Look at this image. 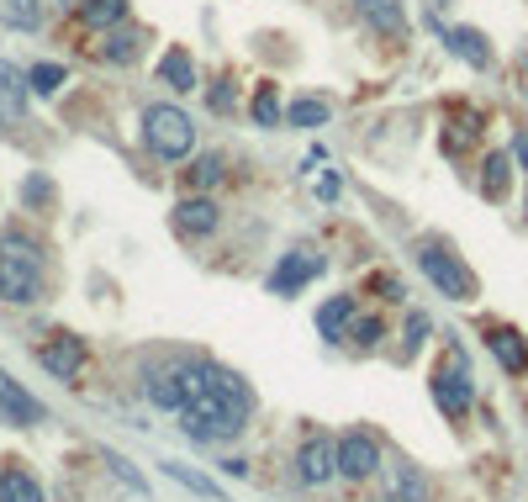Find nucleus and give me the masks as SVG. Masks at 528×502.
I'll list each match as a JSON object with an SVG mask.
<instances>
[{
  "instance_id": "1",
  "label": "nucleus",
  "mask_w": 528,
  "mask_h": 502,
  "mask_svg": "<svg viewBox=\"0 0 528 502\" xmlns=\"http://www.w3.org/2000/svg\"><path fill=\"white\" fill-rule=\"evenodd\" d=\"M185 370V423L180 429L191 439H233L254 413V392L243 386V376H233L228 365H212V360H196V365H180Z\"/></svg>"
},
{
  "instance_id": "2",
  "label": "nucleus",
  "mask_w": 528,
  "mask_h": 502,
  "mask_svg": "<svg viewBox=\"0 0 528 502\" xmlns=\"http://www.w3.org/2000/svg\"><path fill=\"white\" fill-rule=\"evenodd\" d=\"M143 143H148V154H159V159H191V148H196V122H191V111H180V106H148L143 111Z\"/></svg>"
},
{
  "instance_id": "3",
  "label": "nucleus",
  "mask_w": 528,
  "mask_h": 502,
  "mask_svg": "<svg viewBox=\"0 0 528 502\" xmlns=\"http://www.w3.org/2000/svg\"><path fill=\"white\" fill-rule=\"evenodd\" d=\"M37 296H43V265H37V249L16 238V244L0 254V302L27 307Z\"/></svg>"
},
{
  "instance_id": "4",
  "label": "nucleus",
  "mask_w": 528,
  "mask_h": 502,
  "mask_svg": "<svg viewBox=\"0 0 528 502\" xmlns=\"http://www.w3.org/2000/svg\"><path fill=\"white\" fill-rule=\"evenodd\" d=\"M418 265H423L428 281L449 296V302H470V296H476V275H470V265L449 244H423L418 249Z\"/></svg>"
},
{
  "instance_id": "5",
  "label": "nucleus",
  "mask_w": 528,
  "mask_h": 502,
  "mask_svg": "<svg viewBox=\"0 0 528 502\" xmlns=\"http://www.w3.org/2000/svg\"><path fill=\"white\" fill-rule=\"evenodd\" d=\"M433 402H439L449 418H465L470 407H476V386H470V370H465V355H460V349L449 355V365L433 370Z\"/></svg>"
},
{
  "instance_id": "6",
  "label": "nucleus",
  "mask_w": 528,
  "mask_h": 502,
  "mask_svg": "<svg viewBox=\"0 0 528 502\" xmlns=\"http://www.w3.org/2000/svg\"><path fill=\"white\" fill-rule=\"evenodd\" d=\"M375 471H381V444H375V434L354 429V434L338 439V476H349V481H370Z\"/></svg>"
},
{
  "instance_id": "7",
  "label": "nucleus",
  "mask_w": 528,
  "mask_h": 502,
  "mask_svg": "<svg viewBox=\"0 0 528 502\" xmlns=\"http://www.w3.org/2000/svg\"><path fill=\"white\" fill-rule=\"evenodd\" d=\"M296 471L307 487H328V481L338 476V444L328 434H312L307 444H301V455H296Z\"/></svg>"
},
{
  "instance_id": "8",
  "label": "nucleus",
  "mask_w": 528,
  "mask_h": 502,
  "mask_svg": "<svg viewBox=\"0 0 528 502\" xmlns=\"http://www.w3.org/2000/svg\"><path fill=\"white\" fill-rule=\"evenodd\" d=\"M317 275H323V254L296 249V254H286V259L270 270V291H275V296H296L307 281H317Z\"/></svg>"
},
{
  "instance_id": "9",
  "label": "nucleus",
  "mask_w": 528,
  "mask_h": 502,
  "mask_svg": "<svg viewBox=\"0 0 528 502\" xmlns=\"http://www.w3.org/2000/svg\"><path fill=\"white\" fill-rule=\"evenodd\" d=\"M0 418L16 423V429H32V423H48V407L32 392H22V381H11L6 370H0Z\"/></svg>"
},
{
  "instance_id": "10",
  "label": "nucleus",
  "mask_w": 528,
  "mask_h": 502,
  "mask_svg": "<svg viewBox=\"0 0 528 502\" xmlns=\"http://www.w3.org/2000/svg\"><path fill=\"white\" fill-rule=\"evenodd\" d=\"M37 360H43L48 376L74 381V376L85 370V339H74V333H59V339H48L43 349H37Z\"/></svg>"
},
{
  "instance_id": "11",
  "label": "nucleus",
  "mask_w": 528,
  "mask_h": 502,
  "mask_svg": "<svg viewBox=\"0 0 528 502\" xmlns=\"http://www.w3.org/2000/svg\"><path fill=\"white\" fill-rule=\"evenodd\" d=\"M486 349L497 355V365L507 370V376H523V370H528V339L518 328L492 323V328H486Z\"/></svg>"
},
{
  "instance_id": "12",
  "label": "nucleus",
  "mask_w": 528,
  "mask_h": 502,
  "mask_svg": "<svg viewBox=\"0 0 528 502\" xmlns=\"http://www.w3.org/2000/svg\"><path fill=\"white\" fill-rule=\"evenodd\" d=\"M27 74L0 59V117H6V127H22L27 122Z\"/></svg>"
},
{
  "instance_id": "13",
  "label": "nucleus",
  "mask_w": 528,
  "mask_h": 502,
  "mask_svg": "<svg viewBox=\"0 0 528 502\" xmlns=\"http://www.w3.org/2000/svg\"><path fill=\"white\" fill-rule=\"evenodd\" d=\"M354 11H360L381 37H407V11H402V0H354Z\"/></svg>"
},
{
  "instance_id": "14",
  "label": "nucleus",
  "mask_w": 528,
  "mask_h": 502,
  "mask_svg": "<svg viewBox=\"0 0 528 502\" xmlns=\"http://www.w3.org/2000/svg\"><path fill=\"white\" fill-rule=\"evenodd\" d=\"M148 402L164 407V413H185V402H191L185 370H154V376H148Z\"/></svg>"
},
{
  "instance_id": "15",
  "label": "nucleus",
  "mask_w": 528,
  "mask_h": 502,
  "mask_svg": "<svg viewBox=\"0 0 528 502\" xmlns=\"http://www.w3.org/2000/svg\"><path fill=\"white\" fill-rule=\"evenodd\" d=\"M217 222H222V212H217V201H206V196H185L180 207H175V228H180V233H191V238L212 233Z\"/></svg>"
},
{
  "instance_id": "16",
  "label": "nucleus",
  "mask_w": 528,
  "mask_h": 502,
  "mask_svg": "<svg viewBox=\"0 0 528 502\" xmlns=\"http://www.w3.org/2000/svg\"><path fill=\"white\" fill-rule=\"evenodd\" d=\"M444 43H449V53H460L470 69H492V43H486L476 27H444Z\"/></svg>"
},
{
  "instance_id": "17",
  "label": "nucleus",
  "mask_w": 528,
  "mask_h": 502,
  "mask_svg": "<svg viewBox=\"0 0 528 502\" xmlns=\"http://www.w3.org/2000/svg\"><path fill=\"white\" fill-rule=\"evenodd\" d=\"M354 318H360V302H354V296H328V302L317 307V333H323V339H344Z\"/></svg>"
},
{
  "instance_id": "18",
  "label": "nucleus",
  "mask_w": 528,
  "mask_h": 502,
  "mask_svg": "<svg viewBox=\"0 0 528 502\" xmlns=\"http://www.w3.org/2000/svg\"><path fill=\"white\" fill-rule=\"evenodd\" d=\"M386 497L391 502H428L433 487H428V476L418 466H391L386 471Z\"/></svg>"
},
{
  "instance_id": "19",
  "label": "nucleus",
  "mask_w": 528,
  "mask_h": 502,
  "mask_svg": "<svg viewBox=\"0 0 528 502\" xmlns=\"http://www.w3.org/2000/svg\"><path fill=\"white\" fill-rule=\"evenodd\" d=\"M159 80L169 90H196V59H191V48H169L164 59H159Z\"/></svg>"
},
{
  "instance_id": "20",
  "label": "nucleus",
  "mask_w": 528,
  "mask_h": 502,
  "mask_svg": "<svg viewBox=\"0 0 528 502\" xmlns=\"http://www.w3.org/2000/svg\"><path fill=\"white\" fill-rule=\"evenodd\" d=\"M127 6H132V0H80V16H85V27L111 32V27L127 22Z\"/></svg>"
},
{
  "instance_id": "21",
  "label": "nucleus",
  "mask_w": 528,
  "mask_h": 502,
  "mask_svg": "<svg viewBox=\"0 0 528 502\" xmlns=\"http://www.w3.org/2000/svg\"><path fill=\"white\" fill-rule=\"evenodd\" d=\"M138 48H143V32H132V27H111L106 32V43L96 48L106 64H132L138 59Z\"/></svg>"
},
{
  "instance_id": "22",
  "label": "nucleus",
  "mask_w": 528,
  "mask_h": 502,
  "mask_svg": "<svg viewBox=\"0 0 528 502\" xmlns=\"http://www.w3.org/2000/svg\"><path fill=\"white\" fill-rule=\"evenodd\" d=\"M507 185H513V159H507V154H486V164H481L486 201H507Z\"/></svg>"
},
{
  "instance_id": "23",
  "label": "nucleus",
  "mask_w": 528,
  "mask_h": 502,
  "mask_svg": "<svg viewBox=\"0 0 528 502\" xmlns=\"http://www.w3.org/2000/svg\"><path fill=\"white\" fill-rule=\"evenodd\" d=\"M0 502H43V487L22 466H6L0 471Z\"/></svg>"
},
{
  "instance_id": "24",
  "label": "nucleus",
  "mask_w": 528,
  "mask_h": 502,
  "mask_svg": "<svg viewBox=\"0 0 528 502\" xmlns=\"http://www.w3.org/2000/svg\"><path fill=\"white\" fill-rule=\"evenodd\" d=\"M222 175H228V159H222V154H201L191 170H185V185H191V191H212V185H222Z\"/></svg>"
},
{
  "instance_id": "25",
  "label": "nucleus",
  "mask_w": 528,
  "mask_h": 502,
  "mask_svg": "<svg viewBox=\"0 0 528 502\" xmlns=\"http://www.w3.org/2000/svg\"><path fill=\"white\" fill-rule=\"evenodd\" d=\"M328 111H333V106H328L323 96H301V101H291L286 122H291V127H323V122H328Z\"/></svg>"
},
{
  "instance_id": "26",
  "label": "nucleus",
  "mask_w": 528,
  "mask_h": 502,
  "mask_svg": "<svg viewBox=\"0 0 528 502\" xmlns=\"http://www.w3.org/2000/svg\"><path fill=\"white\" fill-rule=\"evenodd\" d=\"M164 471L180 481V487H191V492H201V497H212V502H222V487L212 476H201V471H191V466H180V460H164Z\"/></svg>"
},
{
  "instance_id": "27",
  "label": "nucleus",
  "mask_w": 528,
  "mask_h": 502,
  "mask_svg": "<svg viewBox=\"0 0 528 502\" xmlns=\"http://www.w3.org/2000/svg\"><path fill=\"white\" fill-rule=\"evenodd\" d=\"M27 85L37 90V96H59V90H64V64H32Z\"/></svg>"
},
{
  "instance_id": "28",
  "label": "nucleus",
  "mask_w": 528,
  "mask_h": 502,
  "mask_svg": "<svg viewBox=\"0 0 528 502\" xmlns=\"http://www.w3.org/2000/svg\"><path fill=\"white\" fill-rule=\"evenodd\" d=\"M101 460H106V471H111V476H117V481H122V487H132V492H143V497H148V481L138 476V466H132V460H127V455H117V450H106Z\"/></svg>"
},
{
  "instance_id": "29",
  "label": "nucleus",
  "mask_w": 528,
  "mask_h": 502,
  "mask_svg": "<svg viewBox=\"0 0 528 502\" xmlns=\"http://www.w3.org/2000/svg\"><path fill=\"white\" fill-rule=\"evenodd\" d=\"M280 117H286V106H280L275 85H259V96H254V122H259V127H275Z\"/></svg>"
},
{
  "instance_id": "30",
  "label": "nucleus",
  "mask_w": 528,
  "mask_h": 502,
  "mask_svg": "<svg viewBox=\"0 0 528 502\" xmlns=\"http://www.w3.org/2000/svg\"><path fill=\"white\" fill-rule=\"evenodd\" d=\"M381 339H386V323H381V318H354V323H349V344H354V349H375Z\"/></svg>"
},
{
  "instance_id": "31",
  "label": "nucleus",
  "mask_w": 528,
  "mask_h": 502,
  "mask_svg": "<svg viewBox=\"0 0 528 502\" xmlns=\"http://www.w3.org/2000/svg\"><path fill=\"white\" fill-rule=\"evenodd\" d=\"M22 201H27L32 212H43L48 201H53V180H48V175H27V185H22Z\"/></svg>"
},
{
  "instance_id": "32",
  "label": "nucleus",
  "mask_w": 528,
  "mask_h": 502,
  "mask_svg": "<svg viewBox=\"0 0 528 502\" xmlns=\"http://www.w3.org/2000/svg\"><path fill=\"white\" fill-rule=\"evenodd\" d=\"M470 138H476V111H460V117H455V133H449V148L460 154Z\"/></svg>"
},
{
  "instance_id": "33",
  "label": "nucleus",
  "mask_w": 528,
  "mask_h": 502,
  "mask_svg": "<svg viewBox=\"0 0 528 502\" xmlns=\"http://www.w3.org/2000/svg\"><path fill=\"white\" fill-rule=\"evenodd\" d=\"M6 16H11L16 27H27V32H32V27H37V0H11Z\"/></svg>"
},
{
  "instance_id": "34",
  "label": "nucleus",
  "mask_w": 528,
  "mask_h": 502,
  "mask_svg": "<svg viewBox=\"0 0 528 502\" xmlns=\"http://www.w3.org/2000/svg\"><path fill=\"white\" fill-rule=\"evenodd\" d=\"M423 339H428V318H423V312H412V318H407V355H412Z\"/></svg>"
},
{
  "instance_id": "35",
  "label": "nucleus",
  "mask_w": 528,
  "mask_h": 502,
  "mask_svg": "<svg viewBox=\"0 0 528 502\" xmlns=\"http://www.w3.org/2000/svg\"><path fill=\"white\" fill-rule=\"evenodd\" d=\"M513 159H518L523 170H528V133H518V138H513Z\"/></svg>"
},
{
  "instance_id": "36",
  "label": "nucleus",
  "mask_w": 528,
  "mask_h": 502,
  "mask_svg": "<svg viewBox=\"0 0 528 502\" xmlns=\"http://www.w3.org/2000/svg\"><path fill=\"white\" fill-rule=\"evenodd\" d=\"M317 196H323V201H333V196H338V180H333V175H323V185H317Z\"/></svg>"
},
{
  "instance_id": "37",
  "label": "nucleus",
  "mask_w": 528,
  "mask_h": 502,
  "mask_svg": "<svg viewBox=\"0 0 528 502\" xmlns=\"http://www.w3.org/2000/svg\"><path fill=\"white\" fill-rule=\"evenodd\" d=\"M0 133H11V127H6V117H0Z\"/></svg>"
}]
</instances>
